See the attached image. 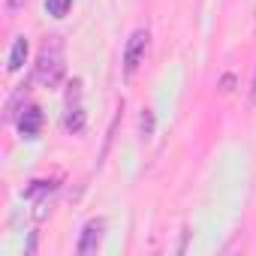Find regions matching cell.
<instances>
[{
	"label": "cell",
	"instance_id": "obj_1",
	"mask_svg": "<svg viewBox=\"0 0 256 256\" xmlns=\"http://www.w3.org/2000/svg\"><path fill=\"white\" fill-rule=\"evenodd\" d=\"M66 72V64H64V42L60 36H52L42 52H40V60H36V82H42L46 88H58L60 78Z\"/></svg>",
	"mask_w": 256,
	"mask_h": 256
},
{
	"label": "cell",
	"instance_id": "obj_2",
	"mask_svg": "<svg viewBox=\"0 0 256 256\" xmlns=\"http://www.w3.org/2000/svg\"><path fill=\"white\" fill-rule=\"evenodd\" d=\"M145 52H148V30H136L130 40H126V48H124V70H126V76H133L139 70Z\"/></svg>",
	"mask_w": 256,
	"mask_h": 256
},
{
	"label": "cell",
	"instance_id": "obj_3",
	"mask_svg": "<svg viewBox=\"0 0 256 256\" xmlns=\"http://www.w3.org/2000/svg\"><path fill=\"white\" fill-rule=\"evenodd\" d=\"M100 241H102V220H90V223L82 229V238H78L76 250H78L82 256H84V253H96Z\"/></svg>",
	"mask_w": 256,
	"mask_h": 256
},
{
	"label": "cell",
	"instance_id": "obj_4",
	"mask_svg": "<svg viewBox=\"0 0 256 256\" xmlns=\"http://www.w3.org/2000/svg\"><path fill=\"white\" fill-rule=\"evenodd\" d=\"M40 126H42V112H40L36 106H28L24 114L18 118V130H22V136H24V139L40 136Z\"/></svg>",
	"mask_w": 256,
	"mask_h": 256
},
{
	"label": "cell",
	"instance_id": "obj_5",
	"mask_svg": "<svg viewBox=\"0 0 256 256\" xmlns=\"http://www.w3.org/2000/svg\"><path fill=\"white\" fill-rule=\"evenodd\" d=\"M24 60H28V36H16V42H12V48H10V64H6V70H10V72H18V70L24 66Z\"/></svg>",
	"mask_w": 256,
	"mask_h": 256
},
{
	"label": "cell",
	"instance_id": "obj_6",
	"mask_svg": "<svg viewBox=\"0 0 256 256\" xmlns=\"http://www.w3.org/2000/svg\"><path fill=\"white\" fill-rule=\"evenodd\" d=\"M54 187H58V181H30V187L24 190V196L28 199H42V196L54 193Z\"/></svg>",
	"mask_w": 256,
	"mask_h": 256
},
{
	"label": "cell",
	"instance_id": "obj_7",
	"mask_svg": "<svg viewBox=\"0 0 256 256\" xmlns=\"http://www.w3.org/2000/svg\"><path fill=\"white\" fill-rule=\"evenodd\" d=\"M64 126H66V130L70 133H82L84 130V112L76 106V108H70L66 112V118H64Z\"/></svg>",
	"mask_w": 256,
	"mask_h": 256
},
{
	"label": "cell",
	"instance_id": "obj_8",
	"mask_svg": "<svg viewBox=\"0 0 256 256\" xmlns=\"http://www.w3.org/2000/svg\"><path fill=\"white\" fill-rule=\"evenodd\" d=\"M46 10H48V16H54V18H64V16L72 10V0H46Z\"/></svg>",
	"mask_w": 256,
	"mask_h": 256
},
{
	"label": "cell",
	"instance_id": "obj_9",
	"mask_svg": "<svg viewBox=\"0 0 256 256\" xmlns=\"http://www.w3.org/2000/svg\"><path fill=\"white\" fill-rule=\"evenodd\" d=\"M139 130H142V139H151L154 136V112L145 108L142 118H139Z\"/></svg>",
	"mask_w": 256,
	"mask_h": 256
},
{
	"label": "cell",
	"instance_id": "obj_10",
	"mask_svg": "<svg viewBox=\"0 0 256 256\" xmlns=\"http://www.w3.org/2000/svg\"><path fill=\"white\" fill-rule=\"evenodd\" d=\"M28 253H36V232H34L30 241H28Z\"/></svg>",
	"mask_w": 256,
	"mask_h": 256
},
{
	"label": "cell",
	"instance_id": "obj_11",
	"mask_svg": "<svg viewBox=\"0 0 256 256\" xmlns=\"http://www.w3.org/2000/svg\"><path fill=\"white\" fill-rule=\"evenodd\" d=\"M6 6H10V10H22V6H24V0H6Z\"/></svg>",
	"mask_w": 256,
	"mask_h": 256
},
{
	"label": "cell",
	"instance_id": "obj_12",
	"mask_svg": "<svg viewBox=\"0 0 256 256\" xmlns=\"http://www.w3.org/2000/svg\"><path fill=\"white\" fill-rule=\"evenodd\" d=\"M253 102H256V76H253Z\"/></svg>",
	"mask_w": 256,
	"mask_h": 256
}]
</instances>
